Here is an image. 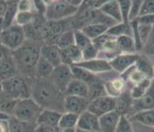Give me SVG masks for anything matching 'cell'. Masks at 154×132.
Listing matches in <instances>:
<instances>
[{
	"mask_svg": "<svg viewBox=\"0 0 154 132\" xmlns=\"http://www.w3.org/2000/svg\"><path fill=\"white\" fill-rule=\"evenodd\" d=\"M131 3L132 1H120V11H121V15H122L123 22L124 23H129V12H130V8H131Z\"/></svg>",
	"mask_w": 154,
	"mask_h": 132,
	"instance_id": "f6af8a7d",
	"label": "cell"
},
{
	"mask_svg": "<svg viewBox=\"0 0 154 132\" xmlns=\"http://www.w3.org/2000/svg\"><path fill=\"white\" fill-rule=\"evenodd\" d=\"M116 132H134L132 123L127 116H121L118 123Z\"/></svg>",
	"mask_w": 154,
	"mask_h": 132,
	"instance_id": "60d3db41",
	"label": "cell"
},
{
	"mask_svg": "<svg viewBox=\"0 0 154 132\" xmlns=\"http://www.w3.org/2000/svg\"><path fill=\"white\" fill-rule=\"evenodd\" d=\"M49 79L60 91L65 93L68 85L73 79L71 66L62 64L57 67H54L53 73Z\"/></svg>",
	"mask_w": 154,
	"mask_h": 132,
	"instance_id": "ba28073f",
	"label": "cell"
},
{
	"mask_svg": "<svg viewBox=\"0 0 154 132\" xmlns=\"http://www.w3.org/2000/svg\"><path fill=\"white\" fill-rule=\"evenodd\" d=\"M145 15H154V0L143 1L139 17Z\"/></svg>",
	"mask_w": 154,
	"mask_h": 132,
	"instance_id": "bcb514c9",
	"label": "cell"
},
{
	"mask_svg": "<svg viewBox=\"0 0 154 132\" xmlns=\"http://www.w3.org/2000/svg\"><path fill=\"white\" fill-rule=\"evenodd\" d=\"M129 117V116H128ZM129 120L149 126H154V109L138 112L129 116Z\"/></svg>",
	"mask_w": 154,
	"mask_h": 132,
	"instance_id": "f546056e",
	"label": "cell"
},
{
	"mask_svg": "<svg viewBox=\"0 0 154 132\" xmlns=\"http://www.w3.org/2000/svg\"><path fill=\"white\" fill-rule=\"evenodd\" d=\"M75 45V34L73 29H69L61 35L56 42V46L60 50L66 49Z\"/></svg>",
	"mask_w": 154,
	"mask_h": 132,
	"instance_id": "836d02e7",
	"label": "cell"
},
{
	"mask_svg": "<svg viewBox=\"0 0 154 132\" xmlns=\"http://www.w3.org/2000/svg\"><path fill=\"white\" fill-rule=\"evenodd\" d=\"M62 113L58 111L44 109L37 121V125H45L50 126H59Z\"/></svg>",
	"mask_w": 154,
	"mask_h": 132,
	"instance_id": "cb8c5ba5",
	"label": "cell"
},
{
	"mask_svg": "<svg viewBox=\"0 0 154 132\" xmlns=\"http://www.w3.org/2000/svg\"><path fill=\"white\" fill-rule=\"evenodd\" d=\"M109 27L104 24H89L85 26L84 27L80 29L84 34L91 39V41H94L95 39L100 37L102 35L106 34L108 31Z\"/></svg>",
	"mask_w": 154,
	"mask_h": 132,
	"instance_id": "83f0119b",
	"label": "cell"
},
{
	"mask_svg": "<svg viewBox=\"0 0 154 132\" xmlns=\"http://www.w3.org/2000/svg\"><path fill=\"white\" fill-rule=\"evenodd\" d=\"M34 78L17 75L1 82V93L14 100L32 98V81Z\"/></svg>",
	"mask_w": 154,
	"mask_h": 132,
	"instance_id": "3957f363",
	"label": "cell"
},
{
	"mask_svg": "<svg viewBox=\"0 0 154 132\" xmlns=\"http://www.w3.org/2000/svg\"><path fill=\"white\" fill-rule=\"evenodd\" d=\"M118 47L121 54H134L137 53L134 40L132 36H123L117 38Z\"/></svg>",
	"mask_w": 154,
	"mask_h": 132,
	"instance_id": "1f68e13d",
	"label": "cell"
},
{
	"mask_svg": "<svg viewBox=\"0 0 154 132\" xmlns=\"http://www.w3.org/2000/svg\"><path fill=\"white\" fill-rule=\"evenodd\" d=\"M46 4L45 17L47 21H64L75 16L79 9L72 6L69 1H50L46 2Z\"/></svg>",
	"mask_w": 154,
	"mask_h": 132,
	"instance_id": "277c9868",
	"label": "cell"
},
{
	"mask_svg": "<svg viewBox=\"0 0 154 132\" xmlns=\"http://www.w3.org/2000/svg\"><path fill=\"white\" fill-rule=\"evenodd\" d=\"M137 22H138V21H137ZM138 35H139V37H140L141 42L143 43V47H144L145 44L147 43L148 38H149L150 35H151L152 30V26L138 24Z\"/></svg>",
	"mask_w": 154,
	"mask_h": 132,
	"instance_id": "b9f144b4",
	"label": "cell"
},
{
	"mask_svg": "<svg viewBox=\"0 0 154 132\" xmlns=\"http://www.w3.org/2000/svg\"><path fill=\"white\" fill-rule=\"evenodd\" d=\"M91 101L88 98H82L78 96H66L64 102L65 112L81 115L82 112L88 110V105Z\"/></svg>",
	"mask_w": 154,
	"mask_h": 132,
	"instance_id": "4fadbf2b",
	"label": "cell"
},
{
	"mask_svg": "<svg viewBox=\"0 0 154 132\" xmlns=\"http://www.w3.org/2000/svg\"><path fill=\"white\" fill-rule=\"evenodd\" d=\"M26 41L25 30L23 27L13 24L9 27L2 30L1 44L7 49L15 51L25 44Z\"/></svg>",
	"mask_w": 154,
	"mask_h": 132,
	"instance_id": "8992f818",
	"label": "cell"
},
{
	"mask_svg": "<svg viewBox=\"0 0 154 132\" xmlns=\"http://www.w3.org/2000/svg\"><path fill=\"white\" fill-rule=\"evenodd\" d=\"M18 13V1H1L0 16L2 30L9 27L15 23Z\"/></svg>",
	"mask_w": 154,
	"mask_h": 132,
	"instance_id": "30bf717a",
	"label": "cell"
},
{
	"mask_svg": "<svg viewBox=\"0 0 154 132\" xmlns=\"http://www.w3.org/2000/svg\"><path fill=\"white\" fill-rule=\"evenodd\" d=\"M41 55L47 60L54 67H57L63 64L60 49L56 45L42 44L41 48Z\"/></svg>",
	"mask_w": 154,
	"mask_h": 132,
	"instance_id": "ffe728a7",
	"label": "cell"
},
{
	"mask_svg": "<svg viewBox=\"0 0 154 132\" xmlns=\"http://www.w3.org/2000/svg\"><path fill=\"white\" fill-rule=\"evenodd\" d=\"M41 46L42 45L39 41L26 40L22 47L13 51L20 75L35 78V66L41 57Z\"/></svg>",
	"mask_w": 154,
	"mask_h": 132,
	"instance_id": "7a4b0ae2",
	"label": "cell"
},
{
	"mask_svg": "<svg viewBox=\"0 0 154 132\" xmlns=\"http://www.w3.org/2000/svg\"><path fill=\"white\" fill-rule=\"evenodd\" d=\"M43 110L44 108L32 98H25L17 102L13 116L26 122L37 124L38 118Z\"/></svg>",
	"mask_w": 154,
	"mask_h": 132,
	"instance_id": "5b68a950",
	"label": "cell"
},
{
	"mask_svg": "<svg viewBox=\"0 0 154 132\" xmlns=\"http://www.w3.org/2000/svg\"><path fill=\"white\" fill-rule=\"evenodd\" d=\"M79 119V115L72 112H63L61 116L59 127L61 130L77 128Z\"/></svg>",
	"mask_w": 154,
	"mask_h": 132,
	"instance_id": "d6a6232c",
	"label": "cell"
},
{
	"mask_svg": "<svg viewBox=\"0 0 154 132\" xmlns=\"http://www.w3.org/2000/svg\"><path fill=\"white\" fill-rule=\"evenodd\" d=\"M77 128H72V129H65L62 130V132H76Z\"/></svg>",
	"mask_w": 154,
	"mask_h": 132,
	"instance_id": "816d5d0a",
	"label": "cell"
},
{
	"mask_svg": "<svg viewBox=\"0 0 154 132\" xmlns=\"http://www.w3.org/2000/svg\"><path fill=\"white\" fill-rule=\"evenodd\" d=\"M99 50L94 44L92 43L91 46H89L88 47L82 50V56H83V61L85 60H91L97 59L98 57Z\"/></svg>",
	"mask_w": 154,
	"mask_h": 132,
	"instance_id": "ee69618b",
	"label": "cell"
},
{
	"mask_svg": "<svg viewBox=\"0 0 154 132\" xmlns=\"http://www.w3.org/2000/svg\"><path fill=\"white\" fill-rule=\"evenodd\" d=\"M100 10L105 15L114 20L116 23L123 22L120 1H106Z\"/></svg>",
	"mask_w": 154,
	"mask_h": 132,
	"instance_id": "7402d4cb",
	"label": "cell"
},
{
	"mask_svg": "<svg viewBox=\"0 0 154 132\" xmlns=\"http://www.w3.org/2000/svg\"><path fill=\"white\" fill-rule=\"evenodd\" d=\"M136 69L143 73L148 79H152L154 75L153 61L144 54H139V56L135 64Z\"/></svg>",
	"mask_w": 154,
	"mask_h": 132,
	"instance_id": "d4e9b609",
	"label": "cell"
},
{
	"mask_svg": "<svg viewBox=\"0 0 154 132\" xmlns=\"http://www.w3.org/2000/svg\"><path fill=\"white\" fill-rule=\"evenodd\" d=\"M56 132H62V130H58V131Z\"/></svg>",
	"mask_w": 154,
	"mask_h": 132,
	"instance_id": "db71d44e",
	"label": "cell"
},
{
	"mask_svg": "<svg viewBox=\"0 0 154 132\" xmlns=\"http://www.w3.org/2000/svg\"><path fill=\"white\" fill-rule=\"evenodd\" d=\"M0 73L2 81L18 75V69L12 50L2 46L0 59Z\"/></svg>",
	"mask_w": 154,
	"mask_h": 132,
	"instance_id": "52a82bcc",
	"label": "cell"
},
{
	"mask_svg": "<svg viewBox=\"0 0 154 132\" xmlns=\"http://www.w3.org/2000/svg\"><path fill=\"white\" fill-rule=\"evenodd\" d=\"M74 34H75V45L79 49H81L82 51L92 44V41L88 36H87L81 30H74Z\"/></svg>",
	"mask_w": 154,
	"mask_h": 132,
	"instance_id": "74e56055",
	"label": "cell"
},
{
	"mask_svg": "<svg viewBox=\"0 0 154 132\" xmlns=\"http://www.w3.org/2000/svg\"><path fill=\"white\" fill-rule=\"evenodd\" d=\"M120 116L118 112L113 111L99 117L100 132H116Z\"/></svg>",
	"mask_w": 154,
	"mask_h": 132,
	"instance_id": "d6986e66",
	"label": "cell"
},
{
	"mask_svg": "<svg viewBox=\"0 0 154 132\" xmlns=\"http://www.w3.org/2000/svg\"><path fill=\"white\" fill-rule=\"evenodd\" d=\"M9 132H35L37 124L22 121L12 116L8 121Z\"/></svg>",
	"mask_w": 154,
	"mask_h": 132,
	"instance_id": "603a6c76",
	"label": "cell"
},
{
	"mask_svg": "<svg viewBox=\"0 0 154 132\" xmlns=\"http://www.w3.org/2000/svg\"><path fill=\"white\" fill-rule=\"evenodd\" d=\"M37 14L35 10L31 12H18L15 19V24L25 27L34 22Z\"/></svg>",
	"mask_w": 154,
	"mask_h": 132,
	"instance_id": "e575fe53",
	"label": "cell"
},
{
	"mask_svg": "<svg viewBox=\"0 0 154 132\" xmlns=\"http://www.w3.org/2000/svg\"><path fill=\"white\" fill-rule=\"evenodd\" d=\"M71 69H72V76H73L74 79H79L82 82L88 83V85L100 79H98L94 74L89 72L87 69H83L82 67H79V66L76 65V64L71 65Z\"/></svg>",
	"mask_w": 154,
	"mask_h": 132,
	"instance_id": "4316f807",
	"label": "cell"
},
{
	"mask_svg": "<svg viewBox=\"0 0 154 132\" xmlns=\"http://www.w3.org/2000/svg\"><path fill=\"white\" fill-rule=\"evenodd\" d=\"M54 67L47 60L41 55L35 70V78L49 79L52 74Z\"/></svg>",
	"mask_w": 154,
	"mask_h": 132,
	"instance_id": "484cf974",
	"label": "cell"
},
{
	"mask_svg": "<svg viewBox=\"0 0 154 132\" xmlns=\"http://www.w3.org/2000/svg\"><path fill=\"white\" fill-rule=\"evenodd\" d=\"M76 65L82 67L94 74H105L112 70V67L110 65V62L108 60L100 59V58L82 61L80 63L77 64Z\"/></svg>",
	"mask_w": 154,
	"mask_h": 132,
	"instance_id": "9a60e30c",
	"label": "cell"
},
{
	"mask_svg": "<svg viewBox=\"0 0 154 132\" xmlns=\"http://www.w3.org/2000/svg\"><path fill=\"white\" fill-rule=\"evenodd\" d=\"M134 98L130 90L125 89L122 93L116 98V112L120 116H131L133 112Z\"/></svg>",
	"mask_w": 154,
	"mask_h": 132,
	"instance_id": "5bb4252c",
	"label": "cell"
},
{
	"mask_svg": "<svg viewBox=\"0 0 154 132\" xmlns=\"http://www.w3.org/2000/svg\"><path fill=\"white\" fill-rule=\"evenodd\" d=\"M62 63L68 65L77 64L83 61L82 51L76 45L63 50H60Z\"/></svg>",
	"mask_w": 154,
	"mask_h": 132,
	"instance_id": "ac0fdd59",
	"label": "cell"
},
{
	"mask_svg": "<svg viewBox=\"0 0 154 132\" xmlns=\"http://www.w3.org/2000/svg\"><path fill=\"white\" fill-rule=\"evenodd\" d=\"M152 79H146L143 81H142L141 83L133 86L131 90H130L132 98L134 100L142 98L149 89L150 86L152 85Z\"/></svg>",
	"mask_w": 154,
	"mask_h": 132,
	"instance_id": "d590c367",
	"label": "cell"
},
{
	"mask_svg": "<svg viewBox=\"0 0 154 132\" xmlns=\"http://www.w3.org/2000/svg\"><path fill=\"white\" fill-rule=\"evenodd\" d=\"M142 3H143V1H140V0L132 1L130 12H129V22L138 18V17L140 15V12H141Z\"/></svg>",
	"mask_w": 154,
	"mask_h": 132,
	"instance_id": "7bdbcfd3",
	"label": "cell"
},
{
	"mask_svg": "<svg viewBox=\"0 0 154 132\" xmlns=\"http://www.w3.org/2000/svg\"><path fill=\"white\" fill-rule=\"evenodd\" d=\"M130 121L132 123L134 132H154V126H146L134 121Z\"/></svg>",
	"mask_w": 154,
	"mask_h": 132,
	"instance_id": "7dc6e473",
	"label": "cell"
},
{
	"mask_svg": "<svg viewBox=\"0 0 154 132\" xmlns=\"http://www.w3.org/2000/svg\"><path fill=\"white\" fill-rule=\"evenodd\" d=\"M35 10L34 3L32 1H18V12H31Z\"/></svg>",
	"mask_w": 154,
	"mask_h": 132,
	"instance_id": "c3c4849f",
	"label": "cell"
},
{
	"mask_svg": "<svg viewBox=\"0 0 154 132\" xmlns=\"http://www.w3.org/2000/svg\"><path fill=\"white\" fill-rule=\"evenodd\" d=\"M154 109V81L152 80V85L147 93L142 98L138 99H134L133 105V114L138 112L144 110Z\"/></svg>",
	"mask_w": 154,
	"mask_h": 132,
	"instance_id": "e0dca14e",
	"label": "cell"
},
{
	"mask_svg": "<svg viewBox=\"0 0 154 132\" xmlns=\"http://www.w3.org/2000/svg\"><path fill=\"white\" fill-rule=\"evenodd\" d=\"M152 80H153V81H154V75H153V79H152Z\"/></svg>",
	"mask_w": 154,
	"mask_h": 132,
	"instance_id": "11a10c76",
	"label": "cell"
},
{
	"mask_svg": "<svg viewBox=\"0 0 154 132\" xmlns=\"http://www.w3.org/2000/svg\"><path fill=\"white\" fill-rule=\"evenodd\" d=\"M125 80L122 78H116L106 83V90L110 93V96L117 98L125 90Z\"/></svg>",
	"mask_w": 154,
	"mask_h": 132,
	"instance_id": "f1b7e54d",
	"label": "cell"
},
{
	"mask_svg": "<svg viewBox=\"0 0 154 132\" xmlns=\"http://www.w3.org/2000/svg\"><path fill=\"white\" fill-rule=\"evenodd\" d=\"M0 99H1V105H0L1 112H4V113L13 116L18 101L14 100L13 98L8 97L7 95H5L3 93H1Z\"/></svg>",
	"mask_w": 154,
	"mask_h": 132,
	"instance_id": "8d00e7d4",
	"label": "cell"
},
{
	"mask_svg": "<svg viewBox=\"0 0 154 132\" xmlns=\"http://www.w3.org/2000/svg\"><path fill=\"white\" fill-rule=\"evenodd\" d=\"M138 24L147 26H154V15H145V16L138 17L137 19Z\"/></svg>",
	"mask_w": 154,
	"mask_h": 132,
	"instance_id": "681fc988",
	"label": "cell"
},
{
	"mask_svg": "<svg viewBox=\"0 0 154 132\" xmlns=\"http://www.w3.org/2000/svg\"><path fill=\"white\" fill-rule=\"evenodd\" d=\"M65 95L66 96H78V97L88 98L89 86L88 83L73 78L67 87Z\"/></svg>",
	"mask_w": 154,
	"mask_h": 132,
	"instance_id": "44dd1931",
	"label": "cell"
},
{
	"mask_svg": "<svg viewBox=\"0 0 154 132\" xmlns=\"http://www.w3.org/2000/svg\"><path fill=\"white\" fill-rule=\"evenodd\" d=\"M61 130L59 126H50L45 125H37L35 132H56Z\"/></svg>",
	"mask_w": 154,
	"mask_h": 132,
	"instance_id": "f907efd6",
	"label": "cell"
},
{
	"mask_svg": "<svg viewBox=\"0 0 154 132\" xmlns=\"http://www.w3.org/2000/svg\"><path fill=\"white\" fill-rule=\"evenodd\" d=\"M106 34L110 36L118 38L123 36H129L133 37V31L130 23H117L108 29Z\"/></svg>",
	"mask_w": 154,
	"mask_h": 132,
	"instance_id": "4dcf8cb0",
	"label": "cell"
},
{
	"mask_svg": "<svg viewBox=\"0 0 154 132\" xmlns=\"http://www.w3.org/2000/svg\"><path fill=\"white\" fill-rule=\"evenodd\" d=\"M64 21H46L43 28V41L44 44L56 45L58 39L63 32L69 30L64 27Z\"/></svg>",
	"mask_w": 154,
	"mask_h": 132,
	"instance_id": "8fae6325",
	"label": "cell"
},
{
	"mask_svg": "<svg viewBox=\"0 0 154 132\" xmlns=\"http://www.w3.org/2000/svg\"><path fill=\"white\" fill-rule=\"evenodd\" d=\"M88 110L98 117H101L105 114L116 110V98L105 95L95 98L90 102Z\"/></svg>",
	"mask_w": 154,
	"mask_h": 132,
	"instance_id": "9c48e42d",
	"label": "cell"
},
{
	"mask_svg": "<svg viewBox=\"0 0 154 132\" xmlns=\"http://www.w3.org/2000/svg\"><path fill=\"white\" fill-rule=\"evenodd\" d=\"M143 53L149 57L154 63V26L152 27L151 35L143 47Z\"/></svg>",
	"mask_w": 154,
	"mask_h": 132,
	"instance_id": "ab89813d",
	"label": "cell"
},
{
	"mask_svg": "<svg viewBox=\"0 0 154 132\" xmlns=\"http://www.w3.org/2000/svg\"><path fill=\"white\" fill-rule=\"evenodd\" d=\"M77 128L88 131L100 132L99 117L88 110L85 111L81 115H79Z\"/></svg>",
	"mask_w": 154,
	"mask_h": 132,
	"instance_id": "2e32d148",
	"label": "cell"
},
{
	"mask_svg": "<svg viewBox=\"0 0 154 132\" xmlns=\"http://www.w3.org/2000/svg\"><path fill=\"white\" fill-rule=\"evenodd\" d=\"M130 73L127 74V79L129 82L134 84V86L136 84H138L139 83H141L142 81H143L144 79H148L146 76L141 73L140 71H138V69H136L135 65H134L129 69Z\"/></svg>",
	"mask_w": 154,
	"mask_h": 132,
	"instance_id": "f35d334b",
	"label": "cell"
},
{
	"mask_svg": "<svg viewBox=\"0 0 154 132\" xmlns=\"http://www.w3.org/2000/svg\"><path fill=\"white\" fill-rule=\"evenodd\" d=\"M32 98L44 109L58 111L61 113L65 112L64 102L66 95L50 79H33Z\"/></svg>",
	"mask_w": 154,
	"mask_h": 132,
	"instance_id": "6da1fadb",
	"label": "cell"
},
{
	"mask_svg": "<svg viewBox=\"0 0 154 132\" xmlns=\"http://www.w3.org/2000/svg\"><path fill=\"white\" fill-rule=\"evenodd\" d=\"M76 132H94V131H88V130H80V129H78L76 130Z\"/></svg>",
	"mask_w": 154,
	"mask_h": 132,
	"instance_id": "f5cc1de1",
	"label": "cell"
},
{
	"mask_svg": "<svg viewBox=\"0 0 154 132\" xmlns=\"http://www.w3.org/2000/svg\"><path fill=\"white\" fill-rule=\"evenodd\" d=\"M139 54H120L113 60H110V64L112 69L116 72L124 74L129 69L135 65L138 59Z\"/></svg>",
	"mask_w": 154,
	"mask_h": 132,
	"instance_id": "7c38bea8",
	"label": "cell"
}]
</instances>
